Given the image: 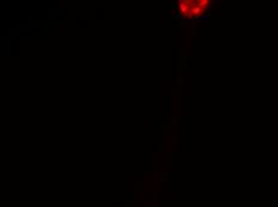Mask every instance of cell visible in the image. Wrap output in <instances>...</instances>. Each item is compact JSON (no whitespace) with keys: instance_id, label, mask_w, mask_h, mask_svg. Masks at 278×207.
<instances>
[{"instance_id":"6da1fadb","label":"cell","mask_w":278,"mask_h":207,"mask_svg":"<svg viewBox=\"0 0 278 207\" xmlns=\"http://www.w3.org/2000/svg\"><path fill=\"white\" fill-rule=\"evenodd\" d=\"M209 5V0H182L179 1L176 10L180 17L186 19H197L204 14Z\"/></svg>"}]
</instances>
